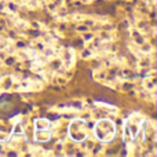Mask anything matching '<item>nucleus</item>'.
Masks as SVG:
<instances>
[{
    "mask_svg": "<svg viewBox=\"0 0 157 157\" xmlns=\"http://www.w3.org/2000/svg\"><path fill=\"white\" fill-rule=\"evenodd\" d=\"M0 149H2V146H0Z\"/></svg>",
    "mask_w": 157,
    "mask_h": 157,
    "instance_id": "f257e3e1",
    "label": "nucleus"
}]
</instances>
